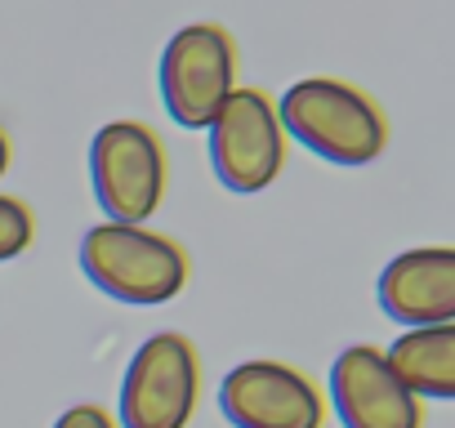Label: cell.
Segmentation results:
<instances>
[{
	"instance_id": "6da1fadb",
	"label": "cell",
	"mask_w": 455,
	"mask_h": 428,
	"mask_svg": "<svg viewBox=\"0 0 455 428\" xmlns=\"http://www.w3.org/2000/svg\"><path fill=\"white\" fill-rule=\"evenodd\" d=\"M277 121H282L286 139H295L313 156H322L331 165H348V170L379 161L388 147L384 107L366 90L335 81V76L295 81L277 103Z\"/></svg>"
},
{
	"instance_id": "7a4b0ae2",
	"label": "cell",
	"mask_w": 455,
	"mask_h": 428,
	"mask_svg": "<svg viewBox=\"0 0 455 428\" xmlns=\"http://www.w3.org/2000/svg\"><path fill=\"white\" fill-rule=\"evenodd\" d=\"M81 268L85 277L121 304L156 308L183 295L188 286V255L179 242L134 224H94L81 237Z\"/></svg>"
},
{
	"instance_id": "3957f363",
	"label": "cell",
	"mask_w": 455,
	"mask_h": 428,
	"mask_svg": "<svg viewBox=\"0 0 455 428\" xmlns=\"http://www.w3.org/2000/svg\"><path fill=\"white\" fill-rule=\"evenodd\" d=\"M90 183L108 224L143 228L165 201V143L143 121H108L90 143Z\"/></svg>"
},
{
	"instance_id": "277c9868",
	"label": "cell",
	"mask_w": 455,
	"mask_h": 428,
	"mask_svg": "<svg viewBox=\"0 0 455 428\" xmlns=\"http://www.w3.org/2000/svg\"><path fill=\"white\" fill-rule=\"evenodd\" d=\"M237 90V45L219 23H188L161 54V99L183 130H205Z\"/></svg>"
},
{
	"instance_id": "5b68a950",
	"label": "cell",
	"mask_w": 455,
	"mask_h": 428,
	"mask_svg": "<svg viewBox=\"0 0 455 428\" xmlns=\"http://www.w3.org/2000/svg\"><path fill=\"white\" fill-rule=\"evenodd\" d=\"M205 130L214 178L228 192L255 196L273 187V178L286 165V130L277 121V103L264 90H233V99L219 107V116Z\"/></svg>"
},
{
	"instance_id": "8992f818",
	"label": "cell",
	"mask_w": 455,
	"mask_h": 428,
	"mask_svg": "<svg viewBox=\"0 0 455 428\" xmlns=\"http://www.w3.org/2000/svg\"><path fill=\"white\" fill-rule=\"evenodd\" d=\"M201 392V361L188 335L161 330L139 344L121 379L125 428H188Z\"/></svg>"
},
{
	"instance_id": "52a82bcc",
	"label": "cell",
	"mask_w": 455,
	"mask_h": 428,
	"mask_svg": "<svg viewBox=\"0 0 455 428\" xmlns=\"http://www.w3.org/2000/svg\"><path fill=\"white\" fill-rule=\"evenodd\" d=\"M219 406L233 428H322L326 424V397L322 388L273 357L242 361L223 375Z\"/></svg>"
},
{
	"instance_id": "ba28073f",
	"label": "cell",
	"mask_w": 455,
	"mask_h": 428,
	"mask_svg": "<svg viewBox=\"0 0 455 428\" xmlns=\"http://www.w3.org/2000/svg\"><path fill=\"white\" fill-rule=\"evenodd\" d=\"M331 397L344 428H424V406L411 397L375 344H348L331 366Z\"/></svg>"
},
{
	"instance_id": "9c48e42d",
	"label": "cell",
	"mask_w": 455,
	"mask_h": 428,
	"mask_svg": "<svg viewBox=\"0 0 455 428\" xmlns=\"http://www.w3.org/2000/svg\"><path fill=\"white\" fill-rule=\"evenodd\" d=\"M379 308L397 326H442L455 317V250L451 246H419L402 250L379 273Z\"/></svg>"
},
{
	"instance_id": "30bf717a",
	"label": "cell",
	"mask_w": 455,
	"mask_h": 428,
	"mask_svg": "<svg viewBox=\"0 0 455 428\" xmlns=\"http://www.w3.org/2000/svg\"><path fill=\"white\" fill-rule=\"evenodd\" d=\"M384 361L411 397H437V401L455 397V321L415 326L397 335Z\"/></svg>"
},
{
	"instance_id": "8fae6325",
	"label": "cell",
	"mask_w": 455,
	"mask_h": 428,
	"mask_svg": "<svg viewBox=\"0 0 455 428\" xmlns=\"http://www.w3.org/2000/svg\"><path fill=\"white\" fill-rule=\"evenodd\" d=\"M32 242H36V214H32V205L0 192V264L19 259Z\"/></svg>"
},
{
	"instance_id": "7c38bea8",
	"label": "cell",
	"mask_w": 455,
	"mask_h": 428,
	"mask_svg": "<svg viewBox=\"0 0 455 428\" xmlns=\"http://www.w3.org/2000/svg\"><path fill=\"white\" fill-rule=\"evenodd\" d=\"M54 428H116V419H112L103 406H94V401H81V406L63 410V415L54 419Z\"/></svg>"
},
{
	"instance_id": "4fadbf2b",
	"label": "cell",
	"mask_w": 455,
	"mask_h": 428,
	"mask_svg": "<svg viewBox=\"0 0 455 428\" xmlns=\"http://www.w3.org/2000/svg\"><path fill=\"white\" fill-rule=\"evenodd\" d=\"M10 156H14V143H10L5 130H0V178H5V170H10Z\"/></svg>"
}]
</instances>
